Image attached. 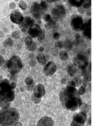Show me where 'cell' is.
<instances>
[{"instance_id":"7a4b0ae2","label":"cell","mask_w":94,"mask_h":126,"mask_svg":"<svg viewBox=\"0 0 94 126\" xmlns=\"http://www.w3.org/2000/svg\"><path fill=\"white\" fill-rule=\"evenodd\" d=\"M20 113L14 108H8L0 111V126H16L20 120Z\"/></svg>"},{"instance_id":"7c38bea8","label":"cell","mask_w":94,"mask_h":126,"mask_svg":"<svg viewBox=\"0 0 94 126\" xmlns=\"http://www.w3.org/2000/svg\"><path fill=\"white\" fill-rule=\"evenodd\" d=\"M10 19L13 23L21 25L24 20V17L22 13L18 10H13L10 15Z\"/></svg>"},{"instance_id":"3957f363","label":"cell","mask_w":94,"mask_h":126,"mask_svg":"<svg viewBox=\"0 0 94 126\" xmlns=\"http://www.w3.org/2000/svg\"><path fill=\"white\" fill-rule=\"evenodd\" d=\"M14 89L12 88L10 81L6 79L0 81V100L11 102L14 100Z\"/></svg>"},{"instance_id":"d4e9b609","label":"cell","mask_w":94,"mask_h":126,"mask_svg":"<svg viewBox=\"0 0 94 126\" xmlns=\"http://www.w3.org/2000/svg\"><path fill=\"white\" fill-rule=\"evenodd\" d=\"M10 102H5V101L0 100V106L3 109H8L10 107Z\"/></svg>"},{"instance_id":"83f0119b","label":"cell","mask_w":94,"mask_h":126,"mask_svg":"<svg viewBox=\"0 0 94 126\" xmlns=\"http://www.w3.org/2000/svg\"><path fill=\"white\" fill-rule=\"evenodd\" d=\"M43 20H44V22L48 23V22H49L50 21H51V19H52V18H51V16H50V15L45 14L43 15Z\"/></svg>"},{"instance_id":"4dcf8cb0","label":"cell","mask_w":94,"mask_h":126,"mask_svg":"<svg viewBox=\"0 0 94 126\" xmlns=\"http://www.w3.org/2000/svg\"><path fill=\"white\" fill-rule=\"evenodd\" d=\"M78 92V93L80 95H83V94H84V93H85V88L84 86H80V88L78 89V90H77Z\"/></svg>"},{"instance_id":"9a60e30c","label":"cell","mask_w":94,"mask_h":126,"mask_svg":"<svg viewBox=\"0 0 94 126\" xmlns=\"http://www.w3.org/2000/svg\"><path fill=\"white\" fill-rule=\"evenodd\" d=\"M83 35L88 39H91V20L89 19L87 23H84L82 29Z\"/></svg>"},{"instance_id":"60d3db41","label":"cell","mask_w":94,"mask_h":126,"mask_svg":"<svg viewBox=\"0 0 94 126\" xmlns=\"http://www.w3.org/2000/svg\"><path fill=\"white\" fill-rule=\"evenodd\" d=\"M65 83H66V79L63 78L62 79H61V83H62V84H65Z\"/></svg>"},{"instance_id":"d6986e66","label":"cell","mask_w":94,"mask_h":126,"mask_svg":"<svg viewBox=\"0 0 94 126\" xmlns=\"http://www.w3.org/2000/svg\"><path fill=\"white\" fill-rule=\"evenodd\" d=\"M81 83H82L81 79H80V78L76 77L75 78L71 81L69 82V84L68 85H69V86H73V87L76 88V87H78V86H80Z\"/></svg>"},{"instance_id":"277c9868","label":"cell","mask_w":94,"mask_h":126,"mask_svg":"<svg viewBox=\"0 0 94 126\" xmlns=\"http://www.w3.org/2000/svg\"><path fill=\"white\" fill-rule=\"evenodd\" d=\"M6 68L10 74L15 75L20 73L23 68L22 59L18 56H12L6 63Z\"/></svg>"},{"instance_id":"484cf974","label":"cell","mask_w":94,"mask_h":126,"mask_svg":"<svg viewBox=\"0 0 94 126\" xmlns=\"http://www.w3.org/2000/svg\"><path fill=\"white\" fill-rule=\"evenodd\" d=\"M24 82H25V83L28 86L30 85H32L33 83V79L31 77H30V76H28V77L26 78L25 79H24Z\"/></svg>"},{"instance_id":"f546056e","label":"cell","mask_w":94,"mask_h":126,"mask_svg":"<svg viewBox=\"0 0 94 126\" xmlns=\"http://www.w3.org/2000/svg\"><path fill=\"white\" fill-rule=\"evenodd\" d=\"M40 4L41 5V7L42 8V9L44 11H47V8H48V4H47V1H41Z\"/></svg>"},{"instance_id":"1f68e13d","label":"cell","mask_w":94,"mask_h":126,"mask_svg":"<svg viewBox=\"0 0 94 126\" xmlns=\"http://www.w3.org/2000/svg\"><path fill=\"white\" fill-rule=\"evenodd\" d=\"M4 64V57L0 54V67H1Z\"/></svg>"},{"instance_id":"7402d4cb","label":"cell","mask_w":94,"mask_h":126,"mask_svg":"<svg viewBox=\"0 0 94 126\" xmlns=\"http://www.w3.org/2000/svg\"><path fill=\"white\" fill-rule=\"evenodd\" d=\"M69 2L72 6L80 8L82 5L83 1V0H70V1H69Z\"/></svg>"},{"instance_id":"74e56055","label":"cell","mask_w":94,"mask_h":126,"mask_svg":"<svg viewBox=\"0 0 94 126\" xmlns=\"http://www.w3.org/2000/svg\"><path fill=\"white\" fill-rule=\"evenodd\" d=\"M60 33H55L54 34V35H53V38H54L55 39H56V40H57V39H59V38H60Z\"/></svg>"},{"instance_id":"d590c367","label":"cell","mask_w":94,"mask_h":126,"mask_svg":"<svg viewBox=\"0 0 94 126\" xmlns=\"http://www.w3.org/2000/svg\"><path fill=\"white\" fill-rule=\"evenodd\" d=\"M58 53H59V52H58L57 49L54 48V49H52V54H53V56H57V55L58 54Z\"/></svg>"},{"instance_id":"cb8c5ba5","label":"cell","mask_w":94,"mask_h":126,"mask_svg":"<svg viewBox=\"0 0 94 126\" xmlns=\"http://www.w3.org/2000/svg\"><path fill=\"white\" fill-rule=\"evenodd\" d=\"M83 8V9H89L91 6V1L90 0H87V1H83L82 3Z\"/></svg>"},{"instance_id":"52a82bcc","label":"cell","mask_w":94,"mask_h":126,"mask_svg":"<svg viewBox=\"0 0 94 126\" xmlns=\"http://www.w3.org/2000/svg\"><path fill=\"white\" fill-rule=\"evenodd\" d=\"M70 25H71L73 30H75V31L82 30L83 25H84L82 17L80 15H74L71 18Z\"/></svg>"},{"instance_id":"2e32d148","label":"cell","mask_w":94,"mask_h":126,"mask_svg":"<svg viewBox=\"0 0 94 126\" xmlns=\"http://www.w3.org/2000/svg\"><path fill=\"white\" fill-rule=\"evenodd\" d=\"M53 125H54V121L51 117H43L39 120L37 124L38 126H51Z\"/></svg>"},{"instance_id":"f1b7e54d","label":"cell","mask_w":94,"mask_h":126,"mask_svg":"<svg viewBox=\"0 0 94 126\" xmlns=\"http://www.w3.org/2000/svg\"><path fill=\"white\" fill-rule=\"evenodd\" d=\"M19 6H20V7L21 8L22 10H25V9H26V8H27V4H26V3L25 1H20L19 2Z\"/></svg>"},{"instance_id":"b9f144b4","label":"cell","mask_w":94,"mask_h":126,"mask_svg":"<svg viewBox=\"0 0 94 126\" xmlns=\"http://www.w3.org/2000/svg\"><path fill=\"white\" fill-rule=\"evenodd\" d=\"M90 8H89V9H88V10H87V15H88V16H90V15H91V13H90Z\"/></svg>"},{"instance_id":"8d00e7d4","label":"cell","mask_w":94,"mask_h":126,"mask_svg":"<svg viewBox=\"0 0 94 126\" xmlns=\"http://www.w3.org/2000/svg\"><path fill=\"white\" fill-rule=\"evenodd\" d=\"M17 35H19L18 32H14L13 33V34H12V36H13V37L16 38V39H18L19 37H18V36H17Z\"/></svg>"},{"instance_id":"5b68a950","label":"cell","mask_w":94,"mask_h":126,"mask_svg":"<svg viewBox=\"0 0 94 126\" xmlns=\"http://www.w3.org/2000/svg\"><path fill=\"white\" fill-rule=\"evenodd\" d=\"M73 65L80 69H83L88 64V59L87 55L84 53H80L77 55L73 60Z\"/></svg>"},{"instance_id":"ac0fdd59","label":"cell","mask_w":94,"mask_h":126,"mask_svg":"<svg viewBox=\"0 0 94 126\" xmlns=\"http://www.w3.org/2000/svg\"><path fill=\"white\" fill-rule=\"evenodd\" d=\"M82 75L86 81H90L91 80V64L88 63L87 66L82 69Z\"/></svg>"},{"instance_id":"30bf717a","label":"cell","mask_w":94,"mask_h":126,"mask_svg":"<svg viewBox=\"0 0 94 126\" xmlns=\"http://www.w3.org/2000/svg\"><path fill=\"white\" fill-rule=\"evenodd\" d=\"M31 13L33 17L35 18H40L41 16V15L45 12L44 10L41 7V5L38 2H34L31 7Z\"/></svg>"},{"instance_id":"6da1fadb","label":"cell","mask_w":94,"mask_h":126,"mask_svg":"<svg viewBox=\"0 0 94 126\" xmlns=\"http://www.w3.org/2000/svg\"><path fill=\"white\" fill-rule=\"evenodd\" d=\"M60 100L63 107L65 110L71 112L77 111L83 103L77 88L69 85L60 92Z\"/></svg>"},{"instance_id":"9c48e42d","label":"cell","mask_w":94,"mask_h":126,"mask_svg":"<svg viewBox=\"0 0 94 126\" xmlns=\"http://www.w3.org/2000/svg\"><path fill=\"white\" fill-rule=\"evenodd\" d=\"M28 33L31 38H39L42 35L43 30L38 24H34L28 30Z\"/></svg>"},{"instance_id":"8fae6325","label":"cell","mask_w":94,"mask_h":126,"mask_svg":"<svg viewBox=\"0 0 94 126\" xmlns=\"http://www.w3.org/2000/svg\"><path fill=\"white\" fill-rule=\"evenodd\" d=\"M57 70V65L54 62L50 61L44 66L43 71L47 76H51L55 74Z\"/></svg>"},{"instance_id":"ab89813d","label":"cell","mask_w":94,"mask_h":126,"mask_svg":"<svg viewBox=\"0 0 94 126\" xmlns=\"http://www.w3.org/2000/svg\"><path fill=\"white\" fill-rule=\"evenodd\" d=\"M10 85H11V86H12V88L13 89L15 88L16 86V83H14V82H12V83H10Z\"/></svg>"},{"instance_id":"ffe728a7","label":"cell","mask_w":94,"mask_h":126,"mask_svg":"<svg viewBox=\"0 0 94 126\" xmlns=\"http://www.w3.org/2000/svg\"><path fill=\"white\" fill-rule=\"evenodd\" d=\"M67 71H68L69 76H73L76 72H77V67L74 66L73 64L69 65V67H68V69H67Z\"/></svg>"},{"instance_id":"8992f818","label":"cell","mask_w":94,"mask_h":126,"mask_svg":"<svg viewBox=\"0 0 94 126\" xmlns=\"http://www.w3.org/2000/svg\"><path fill=\"white\" fill-rule=\"evenodd\" d=\"M51 15H52L51 18L55 21H60V20H61L63 18H64L65 17V8L61 4H59L52 10Z\"/></svg>"},{"instance_id":"836d02e7","label":"cell","mask_w":94,"mask_h":126,"mask_svg":"<svg viewBox=\"0 0 94 126\" xmlns=\"http://www.w3.org/2000/svg\"><path fill=\"white\" fill-rule=\"evenodd\" d=\"M55 47H58V48H61L63 46L62 42H56L55 43Z\"/></svg>"},{"instance_id":"d6a6232c","label":"cell","mask_w":94,"mask_h":126,"mask_svg":"<svg viewBox=\"0 0 94 126\" xmlns=\"http://www.w3.org/2000/svg\"><path fill=\"white\" fill-rule=\"evenodd\" d=\"M6 44H8V46H10V47H11V46H13V41H12V39L9 38V39H8L6 41Z\"/></svg>"},{"instance_id":"4316f807","label":"cell","mask_w":94,"mask_h":126,"mask_svg":"<svg viewBox=\"0 0 94 126\" xmlns=\"http://www.w3.org/2000/svg\"><path fill=\"white\" fill-rule=\"evenodd\" d=\"M31 100H32V101H33L35 103H36V104H38V103H40L41 100V98L36 97V96H35L34 94H32V96H31Z\"/></svg>"},{"instance_id":"e575fe53","label":"cell","mask_w":94,"mask_h":126,"mask_svg":"<svg viewBox=\"0 0 94 126\" xmlns=\"http://www.w3.org/2000/svg\"><path fill=\"white\" fill-rule=\"evenodd\" d=\"M45 30H43V33H42V35H41L40 37L38 38V40H43V39H44L45 37Z\"/></svg>"},{"instance_id":"7bdbcfd3","label":"cell","mask_w":94,"mask_h":126,"mask_svg":"<svg viewBox=\"0 0 94 126\" xmlns=\"http://www.w3.org/2000/svg\"><path fill=\"white\" fill-rule=\"evenodd\" d=\"M57 1H47V2H49V3H52V2H56Z\"/></svg>"},{"instance_id":"603a6c76","label":"cell","mask_w":94,"mask_h":126,"mask_svg":"<svg viewBox=\"0 0 94 126\" xmlns=\"http://www.w3.org/2000/svg\"><path fill=\"white\" fill-rule=\"evenodd\" d=\"M59 57L61 61H65L69 59V54L65 50H61L59 52Z\"/></svg>"},{"instance_id":"5bb4252c","label":"cell","mask_w":94,"mask_h":126,"mask_svg":"<svg viewBox=\"0 0 94 126\" xmlns=\"http://www.w3.org/2000/svg\"><path fill=\"white\" fill-rule=\"evenodd\" d=\"M35 96L41 98L45 94V86L41 84H38L36 85L33 90V94Z\"/></svg>"},{"instance_id":"4fadbf2b","label":"cell","mask_w":94,"mask_h":126,"mask_svg":"<svg viewBox=\"0 0 94 126\" xmlns=\"http://www.w3.org/2000/svg\"><path fill=\"white\" fill-rule=\"evenodd\" d=\"M34 20L30 18V16H26L24 18L23 23L20 25V27L23 32H26L31 27V26L34 25Z\"/></svg>"},{"instance_id":"f35d334b","label":"cell","mask_w":94,"mask_h":126,"mask_svg":"<svg viewBox=\"0 0 94 126\" xmlns=\"http://www.w3.org/2000/svg\"><path fill=\"white\" fill-rule=\"evenodd\" d=\"M10 7L11 9H13L16 7V4L14 2H12V3L10 4Z\"/></svg>"},{"instance_id":"44dd1931","label":"cell","mask_w":94,"mask_h":126,"mask_svg":"<svg viewBox=\"0 0 94 126\" xmlns=\"http://www.w3.org/2000/svg\"><path fill=\"white\" fill-rule=\"evenodd\" d=\"M37 61L39 63L40 65L41 66H45L46 64V62H47V60H46L45 56L43 54H39L37 56Z\"/></svg>"},{"instance_id":"ba28073f","label":"cell","mask_w":94,"mask_h":126,"mask_svg":"<svg viewBox=\"0 0 94 126\" xmlns=\"http://www.w3.org/2000/svg\"><path fill=\"white\" fill-rule=\"evenodd\" d=\"M87 113L81 112L75 115L73 119L72 122L71 123V126H84L87 120Z\"/></svg>"},{"instance_id":"e0dca14e","label":"cell","mask_w":94,"mask_h":126,"mask_svg":"<svg viewBox=\"0 0 94 126\" xmlns=\"http://www.w3.org/2000/svg\"><path fill=\"white\" fill-rule=\"evenodd\" d=\"M26 49L30 51H34L36 48V45L33 42L32 38L30 37H27L25 39Z\"/></svg>"}]
</instances>
